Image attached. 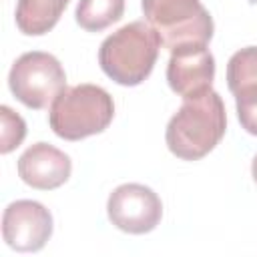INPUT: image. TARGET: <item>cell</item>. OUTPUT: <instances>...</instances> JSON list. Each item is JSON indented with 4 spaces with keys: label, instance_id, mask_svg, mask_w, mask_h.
Wrapping results in <instances>:
<instances>
[{
    "label": "cell",
    "instance_id": "cell-1",
    "mask_svg": "<svg viewBox=\"0 0 257 257\" xmlns=\"http://www.w3.org/2000/svg\"><path fill=\"white\" fill-rule=\"evenodd\" d=\"M227 128L225 104L213 88L203 94L183 98L181 108L167 124V147L183 161H197L211 153Z\"/></svg>",
    "mask_w": 257,
    "mask_h": 257
},
{
    "label": "cell",
    "instance_id": "cell-2",
    "mask_svg": "<svg viewBox=\"0 0 257 257\" xmlns=\"http://www.w3.org/2000/svg\"><path fill=\"white\" fill-rule=\"evenodd\" d=\"M161 46L159 32L149 22L135 20L102 40L98 64L114 82L137 86L153 72Z\"/></svg>",
    "mask_w": 257,
    "mask_h": 257
},
{
    "label": "cell",
    "instance_id": "cell-3",
    "mask_svg": "<svg viewBox=\"0 0 257 257\" xmlns=\"http://www.w3.org/2000/svg\"><path fill=\"white\" fill-rule=\"evenodd\" d=\"M114 116L112 96L98 84H76L64 88L50 104L48 122L64 141H80L102 133Z\"/></svg>",
    "mask_w": 257,
    "mask_h": 257
},
{
    "label": "cell",
    "instance_id": "cell-4",
    "mask_svg": "<svg viewBox=\"0 0 257 257\" xmlns=\"http://www.w3.org/2000/svg\"><path fill=\"white\" fill-rule=\"evenodd\" d=\"M143 12L169 50L207 44L213 36V18L201 0H143Z\"/></svg>",
    "mask_w": 257,
    "mask_h": 257
},
{
    "label": "cell",
    "instance_id": "cell-5",
    "mask_svg": "<svg viewBox=\"0 0 257 257\" xmlns=\"http://www.w3.org/2000/svg\"><path fill=\"white\" fill-rule=\"evenodd\" d=\"M12 94L28 108H48L66 88V74L56 56L40 50L18 56L8 74Z\"/></svg>",
    "mask_w": 257,
    "mask_h": 257
},
{
    "label": "cell",
    "instance_id": "cell-6",
    "mask_svg": "<svg viewBox=\"0 0 257 257\" xmlns=\"http://www.w3.org/2000/svg\"><path fill=\"white\" fill-rule=\"evenodd\" d=\"M106 211L116 229L143 235L159 225L163 217V203L151 187L141 183H124L110 193Z\"/></svg>",
    "mask_w": 257,
    "mask_h": 257
},
{
    "label": "cell",
    "instance_id": "cell-7",
    "mask_svg": "<svg viewBox=\"0 0 257 257\" xmlns=\"http://www.w3.org/2000/svg\"><path fill=\"white\" fill-rule=\"evenodd\" d=\"M2 235L6 245L16 251H40L52 235V215L38 201H14L4 209Z\"/></svg>",
    "mask_w": 257,
    "mask_h": 257
},
{
    "label": "cell",
    "instance_id": "cell-8",
    "mask_svg": "<svg viewBox=\"0 0 257 257\" xmlns=\"http://www.w3.org/2000/svg\"><path fill=\"white\" fill-rule=\"evenodd\" d=\"M215 78V58L207 44H183L171 50L167 80L173 92L183 98L203 94Z\"/></svg>",
    "mask_w": 257,
    "mask_h": 257
},
{
    "label": "cell",
    "instance_id": "cell-9",
    "mask_svg": "<svg viewBox=\"0 0 257 257\" xmlns=\"http://www.w3.org/2000/svg\"><path fill=\"white\" fill-rule=\"evenodd\" d=\"M72 163L68 155L48 143H34L18 159V175L32 189L50 191L68 181Z\"/></svg>",
    "mask_w": 257,
    "mask_h": 257
},
{
    "label": "cell",
    "instance_id": "cell-10",
    "mask_svg": "<svg viewBox=\"0 0 257 257\" xmlns=\"http://www.w3.org/2000/svg\"><path fill=\"white\" fill-rule=\"evenodd\" d=\"M68 0H18L16 26L28 36L46 34L62 16Z\"/></svg>",
    "mask_w": 257,
    "mask_h": 257
},
{
    "label": "cell",
    "instance_id": "cell-11",
    "mask_svg": "<svg viewBox=\"0 0 257 257\" xmlns=\"http://www.w3.org/2000/svg\"><path fill=\"white\" fill-rule=\"evenodd\" d=\"M122 12L124 0H78L76 22L88 32H100L120 20Z\"/></svg>",
    "mask_w": 257,
    "mask_h": 257
},
{
    "label": "cell",
    "instance_id": "cell-12",
    "mask_svg": "<svg viewBox=\"0 0 257 257\" xmlns=\"http://www.w3.org/2000/svg\"><path fill=\"white\" fill-rule=\"evenodd\" d=\"M257 84V46L237 50L227 62V86L235 94L243 86Z\"/></svg>",
    "mask_w": 257,
    "mask_h": 257
},
{
    "label": "cell",
    "instance_id": "cell-13",
    "mask_svg": "<svg viewBox=\"0 0 257 257\" xmlns=\"http://www.w3.org/2000/svg\"><path fill=\"white\" fill-rule=\"evenodd\" d=\"M0 118H2V131H0V153L8 155L14 151L26 137V122L24 118L14 112L10 106H0Z\"/></svg>",
    "mask_w": 257,
    "mask_h": 257
},
{
    "label": "cell",
    "instance_id": "cell-14",
    "mask_svg": "<svg viewBox=\"0 0 257 257\" xmlns=\"http://www.w3.org/2000/svg\"><path fill=\"white\" fill-rule=\"evenodd\" d=\"M235 102H237V116L241 126L249 135H257V84H249L237 90Z\"/></svg>",
    "mask_w": 257,
    "mask_h": 257
},
{
    "label": "cell",
    "instance_id": "cell-15",
    "mask_svg": "<svg viewBox=\"0 0 257 257\" xmlns=\"http://www.w3.org/2000/svg\"><path fill=\"white\" fill-rule=\"evenodd\" d=\"M251 173H253V179H255V183H257V155H255V159H253V165H251Z\"/></svg>",
    "mask_w": 257,
    "mask_h": 257
}]
</instances>
